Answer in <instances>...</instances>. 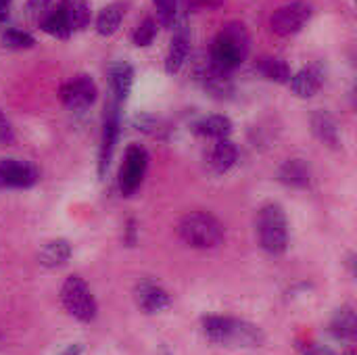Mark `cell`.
<instances>
[{"mask_svg":"<svg viewBox=\"0 0 357 355\" xmlns=\"http://www.w3.org/2000/svg\"><path fill=\"white\" fill-rule=\"evenodd\" d=\"M201 331L209 341L226 347H259L266 341L259 326L230 316H205Z\"/></svg>","mask_w":357,"mask_h":355,"instance_id":"obj_1","label":"cell"},{"mask_svg":"<svg viewBox=\"0 0 357 355\" xmlns=\"http://www.w3.org/2000/svg\"><path fill=\"white\" fill-rule=\"evenodd\" d=\"M249 52V36L243 23H228L211 44V65L230 73Z\"/></svg>","mask_w":357,"mask_h":355,"instance_id":"obj_2","label":"cell"},{"mask_svg":"<svg viewBox=\"0 0 357 355\" xmlns=\"http://www.w3.org/2000/svg\"><path fill=\"white\" fill-rule=\"evenodd\" d=\"M178 234L192 249H215L226 236L222 222L205 211L186 213L178 224Z\"/></svg>","mask_w":357,"mask_h":355,"instance_id":"obj_3","label":"cell"},{"mask_svg":"<svg viewBox=\"0 0 357 355\" xmlns=\"http://www.w3.org/2000/svg\"><path fill=\"white\" fill-rule=\"evenodd\" d=\"M259 245L270 255H282L289 247V222L278 203H266L257 213Z\"/></svg>","mask_w":357,"mask_h":355,"instance_id":"obj_4","label":"cell"},{"mask_svg":"<svg viewBox=\"0 0 357 355\" xmlns=\"http://www.w3.org/2000/svg\"><path fill=\"white\" fill-rule=\"evenodd\" d=\"M61 303L71 318L86 322V324L92 322L96 318V312H98L96 299H94L90 287L79 276L65 278V282L61 287Z\"/></svg>","mask_w":357,"mask_h":355,"instance_id":"obj_5","label":"cell"},{"mask_svg":"<svg viewBox=\"0 0 357 355\" xmlns=\"http://www.w3.org/2000/svg\"><path fill=\"white\" fill-rule=\"evenodd\" d=\"M310 19H312V6L303 0H297L274 10V15L270 17V29L280 38H289L299 33Z\"/></svg>","mask_w":357,"mask_h":355,"instance_id":"obj_6","label":"cell"},{"mask_svg":"<svg viewBox=\"0 0 357 355\" xmlns=\"http://www.w3.org/2000/svg\"><path fill=\"white\" fill-rule=\"evenodd\" d=\"M146 167H149V153L140 144H132L126 151V161L119 169V190L123 197H130L140 188Z\"/></svg>","mask_w":357,"mask_h":355,"instance_id":"obj_7","label":"cell"},{"mask_svg":"<svg viewBox=\"0 0 357 355\" xmlns=\"http://www.w3.org/2000/svg\"><path fill=\"white\" fill-rule=\"evenodd\" d=\"M119 105L117 103H111L107 113H105V121H102V136H100V149H98V176L105 178L109 165H111V159H113V153H115V146H117V140H119Z\"/></svg>","mask_w":357,"mask_h":355,"instance_id":"obj_8","label":"cell"},{"mask_svg":"<svg viewBox=\"0 0 357 355\" xmlns=\"http://www.w3.org/2000/svg\"><path fill=\"white\" fill-rule=\"evenodd\" d=\"M98 96V88L90 75H75L61 88V100L71 111H84L94 105Z\"/></svg>","mask_w":357,"mask_h":355,"instance_id":"obj_9","label":"cell"},{"mask_svg":"<svg viewBox=\"0 0 357 355\" xmlns=\"http://www.w3.org/2000/svg\"><path fill=\"white\" fill-rule=\"evenodd\" d=\"M40 180L36 165L23 159H0V188H31Z\"/></svg>","mask_w":357,"mask_h":355,"instance_id":"obj_10","label":"cell"},{"mask_svg":"<svg viewBox=\"0 0 357 355\" xmlns=\"http://www.w3.org/2000/svg\"><path fill=\"white\" fill-rule=\"evenodd\" d=\"M134 299L144 314H159L172 305L169 293L155 280H140L134 287Z\"/></svg>","mask_w":357,"mask_h":355,"instance_id":"obj_11","label":"cell"},{"mask_svg":"<svg viewBox=\"0 0 357 355\" xmlns=\"http://www.w3.org/2000/svg\"><path fill=\"white\" fill-rule=\"evenodd\" d=\"M107 77H109V86L115 96V103L117 105L126 103L134 86V67L128 61H115L109 65Z\"/></svg>","mask_w":357,"mask_h":355,"instance_id":"obj_12","label":"cell"},{"mask_svg":"<svg viewBox=\"0 0 357 355\" xmlns=\"http://www.w3.org/2000/svg\"><path fill=\"white\" fill-rule=\"evenodd\" d=\"M190 54V31L186 29V25H178L174 31V38L169 42V50H167V59H165V71L169 75L178 73L186 59Z\"/></svg>","mask_w":357,"mask_h":355,"instance_id":"obj_13","label":"cell"},{"mask_svg":"<svg viewBox=\"0 0 357 355\" xmlns=\"http://www.w3.org/2000/svg\"><path fill=\"white\" fill-rule=\"evenodd\" d=\"M289 84H291V90L299 98H312L314 94H318V90L324 84V71H322L320 65L303 67L301 71H297L295 75H291Z\"/></svg>","mask_w":357,"mask_h":355,"instance_id":"obj_14","label":"cell"},{"mask_svg":"<svg viewBox=\"0 0 357 355\" xmlns=\"http://www.w3.org/2000/svg\"><path fill=\"white\" fill-rule=\"evenodd\" d=\"M69 259H71V245L65 239H52L44 243L42 249L38 251V264L48 270L63 268Z\"/></svg>","mask_w":357,"mask_h":355,"instance_id":"obj_15","label":"cell"},{"mask_svg":"<svg viewBox=\"0 0 357 355\" xmlns=\"http://www.w3.org/2000/svg\"><path fill=\"white\" fill-rule=\"evenodd\" d=\"M278 180L291 188H307L312 184V169L303 159H289L280 165Z\"/></svg>","mask_w":357,"mask_h":355,"instance_id":"obj_16","label":"cell"},{"mask_svg":"<svg viewBox=\"0 0 357 355\" xmlns=\"http://www.w3.org/2000/svg\"><path fill=\"white\" fill-rule=\"evenodd\" d=\"M331 335L341 343H354L357 339V316L351 305L337 310L331 320Z\"/></svg>","mask_w":357,"mask_h":355,"instance_id":"obj_17","label":"cell"},{"mask_svg":"<svg viewBox=\"0 0 357 355\" xmlns=\"http://www.w3.org/2000/svg\"><path fill=\"white\" fill-rule=\"evenodd\" d=\"M236 161H238V149L232 140L222 138L213 144L211 155H209V165L213 167V172L226 174L234 167Z\"/></svg>","mask_w":357,"mask_h":355,"instance_id":"obj_18","label":"cell"},{"mask_svg":"<svg viewBox=\"0 0 357 355\" xmlns=\"http://www.w3.org/2000/svg\"><path fill=\"white\" fill-rule=\"evenodd\" d=\"M312 128L320 142H324L333 149L339 146V126L328 111H316L312 117Z\"/></svg>","mask_w":357,"mask_h":355,"instance_id":"obj_19","label":"cell"},{"mask_svg":"<svg viewBox=\"0 0 357 355\" xmlns=\"http://www.w3.org/2000/svg\"><path fill=\"white\" fill-rule=\"evenodd\" d=\"M195 132L199 136H205V138L222 140V138H228L232 134V121L226 115H207L195 126Z\"/></svg>","mask_w":357,"mask_h":355,"instance_id":"obj_20","label":"cell"},{"mask_svg":"<svg viewBox=\"0 0 357 355\" xmlns=\"http://www.w3.org/2000/svg\"><path fill=\"white\" fill-rule=\"evenodd\" d=\"M199 80H201L203 88L207 92H211L213 96H218V98H224V96H228L232 92V82H230L228 73L222 71V69H218V67H213V65H209L201 73Z\"/></svg>","mask_w":357,"mask_h":355,"instance_id":"obj_21","label":"cell"},{"mask_svg":"<svg viewBox=\"0 0 357 355\" xmlns=\"http://www.w3.org/2000/svg\"><path fill=\"white\" fill-rule=\"evenodd\" d=\"M61 10L65 13L73 31L86 29L90 23V6L88 0H61Z\"/></svg>","mask_w":357,"mask_h":355,"instance_id":"obj_22","label":"cell"},{"mask_svg":"<svg viewBox=\"0 0 357 355\" xmlns=\"http://www.w3.org/2000/svg\"><path fill=\"white\" fill-rule=\"evenodd\" d=\"M257 71L270 80V82H276V84H289L291 80V67L287 65V61L282 59H276V56H266L257 63Z\"/></svg>","mask_w":357,"mask_h":355,"instance_id":"obj_23","label":"cell"},{"mask_svg":"<svg viewBox=\"0 0 357 355\" xmlns=\"http://www.w3.org/2000/svg\"><path fill=\"white\" fill-rule=\"evenodd\" d=\"M42 29H44L48 36L59 38V40H67V38L73 33V29H71V25H69L65 13L61 10V6H56V8H52L50 13L44 15V19H42Z\"/></svg>","mask_w":357,"mask_h":355,"instance_id":"obj_24","label":"cell"},{"mask_svg":"<svg viewBox=\"0 0 357 355\" xmlns=\"http://www.w3.org/2000/svg\"><path fill=\"white\" fill-rule=\"evenodd\" d=\"M121 19H123V8L119 4H109L96 17V31L100 36H113L119 29Z\"/></svg>","mask_w":357,"mask_h":355,"instance_id":"obj_25","label":"cell"},{"mask_svg":"<svg viewBox=\"0 0 357 355\" xmlns=\"http://www.w3.org/2000/svg\"><path fill=\"white\" fill-rule=\"evenodd\" d=\"M36 44V38L27 31L21 29H6L2 33V46L10 48V50H27Z\"/></svg>","mask_w":357,"mask_h":355,"instance_id":"obj_26","label":"cell"},{"mask_svg":"<svg viewBox=\"0 0 357 355\" xmlns=\"http://www.w3.org/2000/svg\"><path fill=\"white\" fill-rule=\"evenodd\" d=\"M157 38V21L153 17H146L134 31L132 36V42L138 46V48H146L153 44V40Z\"/></svg>","mask_w":357,"mask_h":355,"instance_id":"obj_27","label":"cell"},{"mask_svg":"<svg viewBox=\"0 0 357 355\" xmlns=\"http://www.w3.org/2000/svg\"><path fill=\"white\" fill-rule=\"evenodd\" d=\"M153 4L157 8L159 23L163 27H174L178 15V0H153Z\"/></svg>","mask_w":357,"mask_h":355,"instance_id":"obj_28","label":"cell"},{"mask_svg":"<svg viewBox=\"0 0 357 355\" xmlns=\"http://www.w3.org/2000/svg\"><path fill=\"white\" fill-rule=\"evenodd\" d=\"M134 128L136 130H140V132H144V134H151V136H157V132H159V119H155L153 115H136L134 119Z\"/></svg>","mask_w":357,"mask_h":355,"instance_id":"obj_29","label":"cell"},{"mask_svg":"<svg viewBox=\"0 0 357 355\" xmlns=\"http://www.w3.org/2000/svg\"><path fill=\"white\" fill-rule=\"evenodd\" d=\"M15 140V130L8 117L0 111V144H10Z\"/></svg>","mask_w":357,"mask_h":355,"instance_id":"obj_30","label":"cell"},{"mask_svg":"<svg viewBox=\"0 0 357 355\" xmlns=\"http://www.w3.org/2000/svg\"><path fill=\"white\" fill-rule=\"evenodd\" d=\"M299 352L303 355H339L337 352H333L324 345H316V343H301Z\"/></svg>","mask_w":357,"mask_h":355,"instance_id":"obj_31","label":"cell"},{"mask_svg":"<svg viewBox=\"0 0 357 355\" xmlns=\"http://www.w3.org/2000/svg\"><path fill=\"white\" fill-rule=\"evenodd\" d=\"M222 4L224 0H188V6L192 8H218Z\"/></svg>","mask_w":357,"mask_h":355,"instance_id":"obj_32","label":"cell"},{"mask_svg":"<svg viewBox=\"0 0 357 355\" xmlns=\"http://www.w3.org/2000/svg\"><path fill=\"white\" fill-rule=\"evenodd\" d=\"M50 0H27V10L29 13H44L48 8Z\"/></svg>","mask_w":357,"mask_h":355,"instance_id":"obj_33","label":"cell"},{"mask_svg":"<svg viewBox=\"0 0 357 355\" xmlns=\"http://www.w3.org/2000/svg\"><path fill=\"white\" fill-rule=\"evenodd\" d=\"M126 243H128L130 247L136 245V222H134V220L128 222V228H126Z\"/></svg>","mask_w":357,"mask_h":355,"instance_id":"obj_34","label":"cell"},{"mask_svg":"<svg viewBox=\"0 0 357 355\" xmlns=\"http://www.w3.org/2000/svg\"><path fill=\"white\" fill-rule=\"evenodd\" d=\"M8 6H10V0H0V25H4L8 19Z\"/></svg>","mask_w":357,"mask_h":355,"instance_id":"obj_35","label":"cell"},{"mask_svg":"<svg viewBox=\"0 0 357 355\" xmlns=\"http://www.w3.org/2000/svg\"><path fill=\"white\" fill-rule=\"evenodd\" d=\"M82 352H84V345L82 343H73V345H69L61 355H82Z\"/></svg>","mask_w":357,"mask_h":355,"instance_id":"obj_36","label":"cell"}]
</instances>
